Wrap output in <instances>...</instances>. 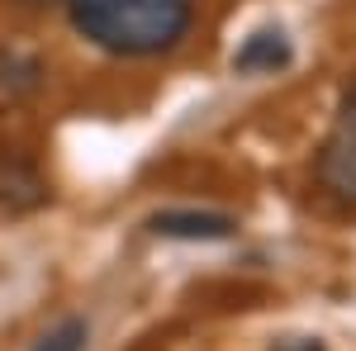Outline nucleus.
<instances>
[{
  "label": "nucleus",
  "mask_w": 356,
  "mask_h": 351,
  "mask_svg": "<svg viewBox=\"0 0 356 351\" xmlns=\"http://www.w3.org/2000/svg\"><path fill=\"white\" fill-rule=\"evenodd\" d=\"M290 62H295V43L285 28H252L233 53V72L238 76H275Z\"/></svg>",
  "instance_id": "4"
},
{
  "label": "nucleus",
  "mask_w": 356,
  "mask_h": 351,
  "mask_svg": "<svg viewBox=\"0 0 356 351\" xmlns=\"http://www.w3.org/2000/svg\"><path fill=\"white\" fill-rule=\"evenodd\" d=\"M271 351H328V347H323L318 337H280Z\"/></svg>",
  "instance_id": "8"
},
{
  "label": "nucleus",
  "mask_w": 356,
  "mask_h": 351,
  "mask_svg": "<svg viewBox=\"0 0 356 351\" xmlns=\"http://www.w3.org/2000/svg\"><path fill=\"white\" fill-rule=\"evenodd\" d=\"M43 85V62L24 48H0V95L10 100H29Z\"/></svg>",
  "instance_id": "6"
},
{
  "label": "nucleus",
  "mask_w": 356,
  "mask_h": 351,
  "mask_svg": "<svg viewBox=\"0 0 356 351\" xmlns=\"http://www.w3.org/2000/svg\"><path fill=\"white\" fill-rule=\"evenodd\" d=\"M48 204V181L38 176V166L24 157H5L0 162V209L5 214H33Z\"/></svg>",
  "instance_id": "5"
},
{
  "label": "nucleus",
  "mask_w": 356,
  "mask_h": 351,
  "mask_svg": "<svg viewBox=\"0 0 356 351\" xmlns=\"http://www.w3.org/2000/svg\"><path fill=\"white\" fill-rule=\"evenodd\" d=\"M19 5H29V10H38V5H48V0H19Z\"/></svg>",
  "instance_id": "9"
},
{
  "label": "nucleus",
  "mask_w": 356,
  "mask_h": 351,
  "mask_svg": "<svg viewBox=\"0 0 356 351\" xmlns=\"http://www.w3.org/2000/svg\"><path fill=\"white\" fill-rule=\"evenodd\" d=\"M72 28L114 57L171 53L195 19V0H62Z\"/></svg>",
  "instance_id": "1"
},
{
  "label": "nucleus",
  "mask_w": 356,
  "mask_h": 351,
  "mask_svg": "<svg viewBox=\"0 0 356 351\" xmlns=\"http://www.w3.org/2000/svg\"><path fill=\"white\" fill-rule=\"evenodd\" d=\"M90 347V323L86 318H62L57 327H48L29 351H86Z\"/></svg>",
  "instance_id": "7"
},
{
  "label": "nucleus",
  "mask_w": 356,
  "mask_h": 351,
  "mask_svg": "<svg viewBox=\"0 0 356 351\" xmlns=\"http://www.w3.org/2000/svg\"><path fill=\"white\" fill-rule=\"evenodd\" d=\"M318 186L328 190L332 199L356 204V85L342 95L337 119H332L323 152H318Z\"/></svg>",
  "instance_id": "2"
},
{
  "label": "nucleus",
  "mask_w": 356,
  "mask_h": 351,
  "mask_svg": "<svg viewBox=\"0 0 356 351\" xmlns=\"http://www.w3.org/2000/svg\"><path fill=\"white\" fill-rule=\"evenodd\" d=\"M147 228L166 243H228L238 233V218L209 214V209H162L147 218Z\"/></svg>",
  "instance_id": "3"
}]
</instances>
